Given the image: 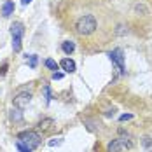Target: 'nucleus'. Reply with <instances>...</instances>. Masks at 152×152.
<instances>
[{
  "label": "nucleus",
  "instance_id": "nucleus-2",
  "mask_svg": "<svg viewBox=\"0 0 152 152\" xmlns=\"http://www.w3.org/2000/svg\"><path fill=\"white\" fill-rule=\"evenodd\" d=\"M18 140H19V142H23L25 145H28L31 151H33V149H37V147L40 145L42 137H40L37 131L28 129V131H21V133H18Z\"/></svg>",
  "mask_w": 152,
  "mask_h": 152
},
{
  "label": "nucleus",
  "instance_id": "nucleus-10",
  "mask_svg": "<svg viewBox=\"0 0 152 152\" xmlns=\"http://www.w3.org/2000/svg\"><path fill=\"white\" fill-rule=\"evenodd\" d=\"M61 49H63L65 54H72V53L75 51V44H74L72 40H65V42L61 44Z\"/></svg>",
  "mask_w": 152,
  "mask_h": 152
},
{
  "label": "nucleus",
  "instance_id": "nucleus-14",
  "mask_svg": "<svg viewBox=\"0 0 152 152\" xmlns=\"http://www.w3.org/2000/svg\"><path fill=\"white\" fill-rule=\"evenodd\" d=\"M61 143H63V138H51V140H49V142H47V145H49V147H60Z\"/></svg>",
  "mask_w": 152,
  "mask_h": 152
},
{
  "label": "nucleus",
  "instance_id": "nucleus-11",
  "mask_svg": "<svg viewBox=\"0 0 152 152\" xmlns=\"http://www.w3.org/2000/svg\"><path fill=\"white\" fill-rule=\"evenodd\" d=\"M11 119H12L14 122L23 121V112H21V108H18V107H14V108L11 110Z\"/></svg>",
  "mask_w": 152,
  "mask_h": 152
},
{
  "label": "nucleus",
  "instance_id": "nucleus-8",
  "mask_svg": "<svg viewBox=\"0 0 152 152\" xmlns=\"http://www.w3.org/2000/svg\"><path fill=\"white\" fill-rule=\"evenodd\" d=\"M60 66L65 70V72H68V74H74V72H75V61L70 60V58H65V60H61Z\"/></svg>",
  "mask_w": 152,
  "mask_h": 152
},
{
  "label": "nucleus",
  "instance_id": "nucleus-19",
  "mask_svg": "<svg viewBox=\"0 0 152 152\" xmlns=\"http://www.w3.org/2000/svg\"><path fill=\"white\" fill-rule=\"evenodd\" d=\"M53 79H54V80H60V79H63V74H61V72H54V74H53Z\"/></svg>",
  "mask_w": 152,
  "mask_h": 152
},
{
  "label": "nucleus",
  "instance_id": "nucleus-9",
  "mask_svg": "<svg viewBox=\"0 0 152 152\" xmlns=\"http://www.w3.org/2000/svg\"><path fill=\"white\" fill-rule=\"evenodd\" d=\"M14 9H16L14 2H12V0H7V2L2 5V16H4V18H9L11 14H14Z\"/></svg>",
  "mask_w": 152,
  "mask_h": 152
},
{
  "label": "nucleus",
  "instance_id": "nucleus-16",
  "mask_svg": "<svg viewBox=\"0 0 152 152\" xmlns=\"http://www.w3.org/2000/svg\"><path fill=\"white\" fill-rule=\"evenodd\" d=\"M37 60H39L37 54H31L30 60H28V66H30V68H35V66H37Z\"/></svg>",
  "mask_w": 152,
  "mask_h": 152
},
{
  "label": "nucleus",
  "instance_id": "nucleus-4",
  "mask_svg": "<svg viewBox=\"0 0 152 152\" xmlns=\"http://www.w3.org/2000/svg\"><path fill=\"white\" fill-rule=\"evenodd\" d=\"M108 58H110V61H112L114 68L117 70V75H124V74H126V68H124V53H122V49L117 47V49L110 51Z\"/></svg>",
  "mask_w": 152,
  "mask_h": 152
},
{
  "label": "nucleus",
  "instance_id": "nucleus-15",
  "mask_svg": "<svg viewBox=\"0 0 152 152\" xmlns=\"http://www.w3.org/2000/svg\"><path fill=\"white\" fill-rule=\"evenodd\" d=\"M135 12H143V14H147L149 11H147V7H145L143 4H137V5H135Z\"/></svg>",
  "mask_w": 152,
  "mask_h": 152
},
{
  "label": "nucleus",
  "instance_id": "nucleus-17",
  "mask_svg": "<svg viewBox=\"0 0 152 152\" xmlns=\"http://www.w3.org/2000/svg\"><path fill=\"white\" fill-rule=\"evenodd\" d=\"M44 96H46V102H47V103L53 100V94H51V88H49V86H46V88H44Z\"/></svg>",
  "mask_w": 152,
  "mask_h": 152
},
{
  "label": "nucleus",
  "instance_id": "nucleus-6",
  "mask_svg": "<svg viewBox=\"0 0 152 152\" xmlns=\"http://www.w3.org/2000/svg\"><path fill=\"white\" fill-rule=\"evenodd\" d=\"M53 126H54V119H51V117H44L42 121H39V124H37V129L44 133V131H49Z\"/></svg>",
  "mask_w": 152,
  "mask_h": 152
},
{
  "label": "nucleus",
  "instance_id": "nucleus-3",
  "mask_svg": "<svg viewBox=\"0 0 152 152\" xmlns=\"http://www.w3.org/2000/svg\"><path fill=\"white\" fill-rule=\"evenodd\" d=\"M23 33H25L23 23H19V21L12 23V26H11V37H12V49H14V53H19V51H21Z\"/></svg>",
  "mask_w": 152,
  "mask_h": 152
},
{
  "label": "nucleus",
  "instance_id": "nucleus-12",
  "mask_svg": "<svg viewBox=\"0 0 152 152\" xmlns=\"http://www.w3.org/2000/svg\"><path fill=\"white\" fill-rule=\"evenodd\" d=\"M44 65H46V66H47V68H49V70H54V72H56V70L60 68V65H58L56 61L53 60V58H47V60L44 61Z\"/></svg>",
  "mask_w": 152,
  "mask_h": 152
},
{
  "label": "nucleus",
  "instance_id": "nucleus-1",
  "mask_svg": "<svg viewBox=\"0 0 152 152\" xmlns=\"http://www.w3.org/2000/svg\"><path fill=\"white\" fill-rule=\"evenodd\" d=\"M75 30L79 35H84V37L91 35L93 31L96 30V19H94V16H91V14L80 16L75 23Z\"/></svg>",
  "mask_w": 152,
  "mask_h": 152
},
{
  "label": "nucleus",
  "instance_id": "nucleus-7",
  "mask_svg": "<svg viewBox=\"0 0 152 152\" xmlns=\"http://www.w3.org/2000/svg\"><path fill=\"white\" fill-rule=\"evenodd\" d=\"M122 151H124V145H122L121 138H115L107 145V152H122Z\"/></svg>",
  "mask_w": 152,
  "mask_h": 152
},
{
  "label": "nucleus",
  "instance_id": "nucleus-18",
  "mask_svg": "<svg viewBox=\"0 0 152 152\" xmlns=\"http://www.w3.org/2000/svg\"><path fill=\"white\" fill-rule=\"evenodd\" d=\"M129 119H133V114H122L121 117H119V121H121V122L129 121Z\"/></svg>",
  "mask_w": 152,
  "mask_h": 152
},
{
  "label": "nucleus",
  "instance_id": "nucleus-21",
  "mask_svg": "<svg viewBox=\"0 0 152 152\" xmlns=\"http://www.w3.org/2000/svg\"><path fill=\"white\" fill-rule=\"evenodd\" d=\"M21 2H23V5H28V4H30L31 0H21Z\"/></svg>",
  "mask_w": 152,
  "mask_h": 152
},
{
  "label": "nucleus",
  "instance_id": "nucleus-20",
  "mask_svg": "<svg viewBox=\"0 0 152 152\" xmlns=\"http://www.w3.org/2000/svg\"><path fill=\"white\" fill-rule=\"evenodd\" d=\"M5 72H7V63L2 65V68H0V75H5Z\"/></svg>",
  "mask_w": 152,
  "mask_h": 152
},
{
  "label": "nucleus",
  "instance_id": "nucleus-5",
  "mask_svg": "<svg viewBox=\"0 0 152 152\" xmlns=\"http://www.w3.org/2000/svg\"><path fill=\"white\" fill-rule=\"evenodd\" d=\"M31 102V94L30 93H19L18 96L14 98V107H18V108H25V107H28V103Z\"/></svg>",
  "mask_w": 152,
  "mask_h": 152
},
{
  "label": "nucleus",
  "instance_id": "nucleus-13",
  "mask_svg": "<svg viewBox=\"0 0 152 152\" xmlns=\"http://www.w3.org/2000/svg\"><path fill=\"white\" fill-rule=\"evenodd\" d=\"M16 149H18L19 152H31L30 147H28V145H25V143H23V142H19V140L16 142Z\"/></svg>",
  "mask_w": 152,
  "mask_h": 152
}]
</instances>
